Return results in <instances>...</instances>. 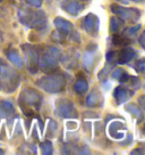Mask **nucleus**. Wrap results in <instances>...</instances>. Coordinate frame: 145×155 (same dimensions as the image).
Instances as JSON below:
<instances>
[{
	"mask_svg": "<svg viewBox=\"0 0 145 155\" xmlns=\"http://www.w3.org/2000/svg\"><path fill=\"white\" fill-rule=\"evenodd\" d=\"M102 102H103L102 95L97 91V89H93L92 92L88 95L86 99V103L88 106H100V105H102Z\"/></svg>",
	"mask_w": 145,
	"mask_h": 155,
	"instance_id": "4",
	"label": "nucleus"
},
{
	"mask_svg": "<svg viewBox=\"0 0 145 155\" xmlns=\"http://www.w3.org/2000/svg\"><path fill=\"white\" fill-rule=\"evenodd\" d=\"M138 104H140V106H142V108L145 111V96H142L138 98Z\"/></svg>",
	"mask_w": 145,
	"mask_h": 155,
	"instance_id": "15",
	"label": "nucleus"
},
{
	"mask_svg": "<svg viewBox=\"0 0 145 155\" xmlns=\"http://www.w3.org/2000/svg\"><path fill=\"white\" fill-rule=\"evenodd\" d=\"M113 44L117 45V46H125L127 45L129 41H128V37L126 35H115L113 37Z\"/></svg>",
	"mask_w": 145,
	"mask_h": 155,
	"instance_id": "13",
	"label": "nucleus"
},
{
	"mask_svg": "<svg viewBox=\"0 0 145 155\" xmlns=\"http://www.w3.org/2000/svg\"><path fill=\"white\" fill-rule=\"evenodd\" d=\"M122 25V19H118L117 17H112L111 22H110V28H111L112 32H117Z\"/></svg>",
	"mask_w": 145,
	"mask_h": 155,
	"instance_id": "12",
	"label": "nucleus"
},
{
	"mask_svg": "<svg viewBox=\"0 0 145 155\" xmlns=\"http://www.w3.org/2000/svg\"><path fill=\"white\" fill-rule=\"evenodd\" d=\"M56 24L58 26V29L63 32V33H69V32H72V25L70 23H68L67 21H63V19H60L58 18L56 21Z\"/></svg>",
	"mask_w": 145,
	"mask_h": 155,
	"instance_id": "8",
	"label": "nucleus"
},
{
	"mask_svg": "<svg viewBox=\"0 0 145 155\" xmlns=\"http://www.w3.org/2000/svg\"><path fill=\"white\" fill-rule=\"evenodd\" d=\"M126 110H128V111L131 112V114L135 116L138 121H142V120H143V113H142V111L136 106L135 104H128V105L126 106Z\"/></svg>",
	"mask_w": 145,
	"mask_h": 155,
	"instance_id": "10",
	"label": "nucleus"
},
{
	"mask_svg": "<svg viewBox=\"0 0 145 155\" xmlns=\"http://www.w3.org/2000/svg\"><path fill=\"white\" fill-rule=\"evenodd\" d=\"M74 89L78 92V94H84L88 89V83L86 82V80L84 79H79L75 82V86H74Z\"/></svg>",
	"mask_w": 145,
	"mask_h": 155,
	"instance_id": "11",
	"label": "nucleus"
},
{
	"mask_svg": "<svg viewBox=\"0 0 145 155\" xmlns=\"http://www.w3.org/2000/svg\"><path fill=\"white\" fill-rule=\"evenodd\" d=\"M116 53H117L116 62H118V63L120 64L129 62L135 56V51L131 48H124L121 49V50H119V51H116Z\"/></svg>",
	"mask_w": 145,
	"mask_h": 155,
	"instance_id": "3",
	"label": "nucleus"
},
{
	"mask_svg": "<svg viewBox=\"0 0 145 155\" xmlns=\"http://www.w3.org/2000/svg\"><path fill=\"white\" fill-rule=\"evenodd\" d=\"M112 12L117 14L122 21H128V22H136L140 17V10L134 9V8H124L121 6L113 5L111 7Z\"/></svg>",
	"mask_w": 145,
	"mask_h": 155,
	"instance_id": "1",
	"label": "nucleus"
},
{
	"mask_svg": "<svg viewBox=\"0 0 145 155\" xmlns=\"http://www.w3.org/2000/svg\"><path fill=\"white\" fill-rule=\"evenodd\" d=\"M65 9L67 10L69 14L77 15L83 9V6L78 1H69V4L67 6H65Z\"/></svg>",
	"mask_w": 145,
	"mask_h": 155,
	"instance_id": "7",
	"label": "nucleus"
},
{
	"mask_svg": "<svg viewBox=\"0 0 145 155\" xmlns=\"http://www.w3.org/2000/svg\"><path fill=\"white\" fill-rule=\"evenodd\" d=\"M113 95H115V98H116L117 102L119 103V104H121V103H125L126 101L131 96V92L128 91L126 88L118 87V88H116Z\"/></svg>",
	"mask_w": 145,
	"mask_h": 155,
	"instance_id": "5",
	"label": "nucleus"
},
{
	"mask_svg": "<svg viewBox=\"0 0 145 155\" xmlns=\"http://www.w3.org/2000/svg\"><path fill=\"white\" fill-rule=\"evenodd\" d=\"M99 18H97L95 15L90 14L85 16L83 19V28L86 30L88 33L91 34H97V30H99Z\"/></svg>",
	"mask_w": 145,
	"mask_h": 155,
	"instance_id": "2",
	"label": "nucleus"
},
{
	"mask_svg": "<svg viewBox=\"0 0 145 155\" xmlns=\"http://www.w3.org/2000/svg\"><path fill=\"white\" fill-rule=\"evenodd\" d=\"M144 132H145V127H144Z\"/></svg>",
	"mask_w": 145,
	"mask_h": 155,
	"instance_id": "18",
	"label": "nucleus"
},
{
	"mask_svg": "<svg viewBox=\"0 0 145 155\" xmlns=\"http://www.w3.org/2000/svg\"><path fill=\"white\" fill-rule=\"evenodd\" d=\"M60 112H61V115L65 116V117H77V113H76V110L74 108L72 103H66L61 105L60 107Z\"/></svg>",
	"mask_w": 145,
	"mask_h": 155,
	"instance_id": "6",
	"label": "nucleus"
},
{
	"mask_svg": "<svg viewBox=\"0 0 145 155\" xmlns=\"http://www.w3.org/2000/svg\"><path fill=\"white\" fill-rule=\"evenodd\" d=\"M140 45L143 46L145 48V31L143 32V34L140 35Z\"/></svg>",
	"mask_w": 145,
	"mask_h": 155,
	"instance_id": "16",
	"label": "nucleus"
},
{
	"mask_svg": "<svg viewBox=\"0 0 145 155\" xmlns=\"http://www.w3.org/2000/svg\"><path fill=\"white\" fill-rule=\"evenodd\" d=\"M135 68H137V71H140V73H145V58L144 59H140L136 63Z\"/></svg>",
	"mask_w": 145,
	"mask_h": 155,
	"instance_id": "14",
	"label": "nucleus"
},
{
	"mask_svg": "<svg viewBox=\"0 0 145 155\" xmlns=\"http://www.w3.org/2000/svg\"><path fill=\"white\" fill-rule=\"evenodd\" d=\"M112 77L115 78V79H117L118 81H120V82H126V81H128V80L131 79V77H129L122 68L116 70L115 72L112 73Z\"/></svg>",
	"mask_w": 145,
	"mask_h": 155,
	"instance_id": "9",
	"label": "nucleus"
},
{
	"mask_svg": "<svg viewBox=\"0 0 145 155\" xmlns=\"http://www.w3.org/2000/svg\"><path fill=\"white\" fill-rule=\"evenodd\" d=\"M134 1H136V2H140V1H143V0H134Z\"/></svg>",
	"mask_w": 145,
	"mask_h": 155,
	"instance_id": "17",
	"label": "nucleus"
}]
</instances>
